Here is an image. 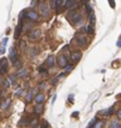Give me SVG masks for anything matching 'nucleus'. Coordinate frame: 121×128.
<instances>
[{"instance_id": "nucleus-33", "label": "nucleus", "mask_w": 121, "mask_h": 128, "mask_svg": "<svg viewBox=\"0 0 121 128\" xmlns=\"http://www.w3.org/2000/svg\"><path fill=\"white\" fill-rule=\"evenodd\" d=\"M118 117H119V118H121V110L118 111Z\"/></svg>"}, {"instance_id": "nucleus-4", "label": "nucleus", "mask_w": 121, "mask_h": 128, "mask_svg": "<svg viewBox=\"0 0 121 128\" xmlns=\"http://www.w3.org/2000/svg\"><path fill=\"white\" fill-rule=\"evenodd\" d=\"M81 56H82V53L80 51H74L71 53V61L72 62H75L77 63L80 60H81Z\"/></svg>"}, {"instance_id": "nucleus-7", "label": "nucleus", "mask_w": 121, "mask_h": 128, "mask_svg": "<svg viewBox=\"0 0 121 128\" xmlns=\"http://www.w3.org/2000/svg\"><path fill=\"white\" fill-rule=\"evenodd\" d=\"M26 16L29 17V19H31L32 21H37L38 20V14L35 12V11H29V12L26 13Z\"/></svg>"}, {"instance_id": "nucleus-29", "label": "nucleus", "mask_w": 121, "mask_h": 128, "mask_svg": "<svg viewBox=\"0 0 121 128\" xmlns=\"http://www.w3.org/2000/svg\"><path fill=\"white\" fill-rule=\"evenodd\" d=\"M10 80L12 81V84H14V81H15V77H14L13 75H11V76H10Z\"/></svg>"}, {"instance_id": "nucleus-10", "label": "nucleus", "mask_w": 121, "mask_h": 128, "mask_svg": "<svg viewBox=\"0 0 121 128\" xmlns=\"http://www.w3.org/2000/svg\"><path fill=\"white\" fill-rule=\"evenodd\" d=\"M21 32H22V25H21V23H20L15 28V32H14V38L18 39L19 37H20V35H21Z\"/></svg>"}, {"instance_id": "nucleus-22", "label": "nucleus", "mask_w": 121, "mask_h": 128, "mask_svg": "<svg viewBox=\"0 0 121 128\" xmlns=\"http://www.w3.org/2000/svg\"><path fill=\"white\" fill-rule=\"evenodd\" d=\"M0 80L2 81L3 87H6V88H8V87L10 86V84H9V80H8V79H1V78H0Z\"/></svg>"}, {"instance_id": "nucleus-24", "label": "nucleus", "mask_w": 121, "mask_h": 128, "mask_svg": "<svg viewBox=\"0 0 121 128\" xmlns=\"http://www.w3.org/2000/svg\"><path fill=\"white\" fill-rule=\"evenodd\" d=\"M58 80H59V77H53V78H51L50 82H51V84H53V85H57Z\"/></svg>"}, {"instance_id": "nucleus-30", "label": "nucleus", "mask_w": 121, "mask_h": 128, "mask_svg": "<svg viewBox=\"0 0 121 128\" xmlns=\"http://www.w3.org/2000/svg\"><path fill=\"white\" fill-rule=\"evenodd\" d=\"M108 2H109V4L111 6V8H114V1H112V0H109Z\"/></svg>"}, {"instance_id": "nucleus-5", "label": "nucleus", "mask_w": 121, "mask_h": 128, "mask_svg": "<svg viewBox=\"0 0 121 128\" xmlns=\"http://www.w3.org/2000/svg\"><path fill=\"white\" fill-rule=\"evenodd\" d=\"M58 65L61 67H66L68 65V60H67L66 56H63V55L58 56Z\"/></svg>"}, {"instance_id": "nucleus-31", "label": "nucleus", "mask_w": 121, "mask_h": 128, "mask_svg": "<svg viewBox=\"0 0 121 128\" xmlns=\"http://www.w3.org/2000/svg\"><path fill=\"white\" fill-rule=\"evenodd\" d=\"M3 53H5V47H2L0 49V54H3Z\"/></svg>"}, {"instance_id": "nucleus-19", "label": "nucleus", "mask_w": 121, "mask_h": 128, "mask_svg": "<svg viewBox=\"0 0 121 128\" xmlns=\"http://www.w3.org/2000/svg\"><path fill=\"white\" fill-rule=\"evenodd\" d=\"M73 67H74L73 64H68L66 66V68H64V72H66V73H69V72H71L73 69Z\"/></svg>"}, {"instance_id": "nucleus-14", "label": "nucleus", "mask_w": 121, "mask_h": 128, "mask_svg": "<svg viewBox=\"0 0 121 128\" xmlns=\"http://www.w3.org/2000/svg\"><path fill=\"white\" fill-rule=\"evenodd\" d=\"M47 64H48V66L53 67V65H55V58H53V55H50L48 59H47Z\"/></svg>"}, {"instance_id": "nucleus-26", "label": "nucleus", "mask_w": 121, "mask_h": 128, "mask_svg": "<svg viewBox=\"0 0 121 128\" xmlns=\"http://www.w3.org/2000/svg\"><path fill=\"white\" fill-rule=\"evenodd\" d=\"M31 99H32V91H30V92L27 93V95H26V101L27 102L31 101Z\"/></svg>"}, {"instance_id": "nucleus-27", "label": "nucleus", "mask_w": 121, "mask_h": 128, "mask_svg": "<svg viewBox=\"0 0 121 128\" xmlns=\"http://www.w3.org/2000/svg\"><path fill=\"white\" fill-rule=\"evenodd\" d=\"M14 66L20 67V66H21V62H20V61H18V60H16L15 62H14Z\"/></svg>"}, {"instance_id": "nucleus-28", "label": "nucleus", "mask_w": 121, "mask_h": 128, "mask_svg": "<svg viewBox=\"0 0 121 128\" xmlns=\"http://www.w3.org/2000/svg\"><path fill=\"white\" fill-rule=\"evenodd\" d=\"M7 42H8V38L6 37V38H3V40H2V46H3V47L7 45Z\"/></svg>"}, {"instance_id": "nucleus-20", "label": "nucleus", "mask_w": 121, "mask_h": 128, "mask_svg": "<svg viewBox=\"0 0 121 128\" xmlns=\"http://www.w3.org/2000/svg\"><path fill=\"white\" fill-rule=\"evenodd\" d=\"M9 104H10V99H7V101H5L1 105H0V108H7L8 106H9Z\"/></svg>"}, {"instance_id": "nucleus-12", "label": "nucleus", "mask_w": 121, "mask_h": 128, "mask_svg": "<svg viewBox=\"0 0 121 128\" xmlns=\"http://www.w3.org/2000/svg\"><path fill=\"white\" fill-rule=\"evenodd\" d=\"M112 112H113V108L111 106V108H107V110H105V111H101L100 114L105 115V116H109V115H111V114H112Z\"/></svg>"}, {"instance_id": "nucleus-23", "label": "nucleus", "mask_w": 121, "mask_h": 128, "mask_svg": "<svg viewBox=\"0 0 121 128\" xmlns=\"http://www.w3.org/2000/svg\"><path fill=\"white\" fill-rule=\"evenodd\" d=\"M86 30H87L88 34H93V32H94V28H93L92 25H88L87 27H86Z\"/></svg>"}, {"instance_id": "nucleus-18", "label": "nucleus", "mask_w": 121, "mask_h": 128, "mask_svg": "<svg viewBox=\"0 0 121 128\" xmlns=\"http://www.w3.org/2000/svg\"><path fill=\"white\" fill-rule=\"evenodd\" d=\"M85 8H86V12H87V14H91V13H93V9H92V6H91L88 2H86L85 4Z\"/></svg>"}, {"instance_id": "nucleus-1", "label": "nucleus", "mask_w": 121, "mask_h": 128, "mask_svg": "<svg viewBox=\"0 0 121 128\" xmlns=\"http://www.w3.org/2000/svg\"><path fill=\"white\" fill-rule=\"evenodd\" d=\"M39 11H40V14H42L44 17H48L49 16V13H50V11H49V6H48V4H46L45 2H40Z\"/></svg>"}, {"instance_id": "nucleus-21", "label": "nucleus", "mask_w": 121, "mask_h": 128, "mask_svg": "<svg viewBox=\"0 0 121 128\" xmlns=\"http://www.w3.org/2000/svg\"><path fill=\"white\" fill-rule=\"evenodd\" d=\"M95 21H96V20H95V14L94 13H91L90 14V23H91V25H94L95 24Z\"/></svg>"}, {"instance_id": "nucleus-36", "label": "nucleus", "mask_w": 121, "mask_h": 128, "mask_svg": "<svg viewBox=\"0 0 121 128\" xmlns=\"http://www.w3.org/2000/svg\"><path fill=\"white\" fill-rule=\"evenodd\" d=\"M34 128H35V127H34Z\"/></svg>"}, {"instance_id": "nucleus-13", "label": "nucleus", "mask_w": 121, "mask_h": 128, "mask_svg": "<svg viewBox=\"0 0 121 128\" xmlns=\"http://www.w3.org/2000/svg\"><path fill=\"white\" fill-rule=\"evenodd\" d=\"M109 128H121V125L119 124V121L118 119H114V121H111V124H110Z\"/></svg>"}, {"instance_id": "nucleus-16", "label": "nucleus", "mask_w": 121, "mask_h": 128, "mask_svg": "<svg viewBox=\"0 0 121 128\" xmlns=\"http://www.w3.org/2000/svg\"><path fill=\"white\" fill-rule=\"evenodd\" d=\"M104 121H96V124H95L94 126H93V128H103V126H104Z\"/></svg>"}, {"instance_id": "nucleus-15", "label": "nucleus", "mask_w": 121, "mask_h": 128, "mask_svg": "<svg viewBox=\"0 0 121 128\" xmlns=\"http://www.w3.org/2000/svg\"><path fill=\"white\" fill-rule=\"evenodd\" d=\"M64 3H66V4H64L66 7L71 8L72 6H74V4H75V1H74V0H67V1H64Z\"/></svg>"}, {"instance_id": "nucleus-25", "label": "nucleus", "mask_w": 121, "mask_h": 128, "mask_svg": "<svg viewBox=\"0 0 121 128\" xmlns=\"http://www.w3.org/2000/svg\"><path fill=\"white\" fill-rule=\"evenodd\" d=\"M39 73H40V74H43V75H45V74L47 73V69H46V68H44V67H40V68H39Z\"/></svg>"}, {"instance_id": "nucleus-8", "label": "nucleus", "mask_w": 121, "mask_h": 128, "mask_svg": "<svg viewBox=\"0 0 121 128\" xmlns=\"http://www.w3.org/2000/svg\"><path fill=\"white\" fill-rule=\"evenodd\" d=\"M9 56H10V60H11V62L14 64V62L16 61V50L14 49V48H11V49H10Z\"/></svg>"}, {"instance_id": "nucleus-6", "label": "nucleus", "mask_w": 121, "mask_h": 128, "mask_svg": "<svg viewBox=\"0 0 121 128\" xmlns=\"http://www.w3.org/2000/svg\"><path fill=\"white\" fill-rule=\"evenodd\" d=\"M76 41H77V43H79V46L83 47V46L86 43V37L84 36V35L79 34V35L76 36Z\"/></svg>"}, {"instance_id": "nucleus-17", "label": "nucleus", "mask_w": 121, "mask_h": 128, "mask_svg": "<svg viewBox=\"0 0 121 128\" xmlns=\"http://www.w3.org/2000/svg\"><path fill=\"white\" fill-rule=\"evenodd\" d=\"M43 111V106L40 105V104H38V105L35 106V108H34V112L36 113V114H40Z\"/></svg>"}, {"instance_id": "nucleus-32", "label": "nucleus", "mask_w": 121, "mask_h": 128, "mask_svg": "<svg viewBox=\"0 0 121 128\" xmlns=\"http://www.w3.org/2000/svg\"><path fill=\"white\" fill-rule=\"evenodd\" d=\"M40 128H47V123H46V121H45V125L40 126Z\"/></svg>"}, {"instance_id": "nucleus-3", "label": "nucleus", "mask_w": 121, "mask_h": 128, "mask_svg": "<svg viewBox=\"0 0 121 128\" xmlns=\"http://www.w3.org/2000/svg\"><path fill=\"white\" fill-rule=\"evenodd\" d=\"M40 35H42L40 29H39V28H36V29L32 30V33H30V34H29V38L32 39V40H37V39L40 37Z\"/></svg>"}, {"instance_id": "nucleus-2", "label": "nucleus", "mask_w": 121, "mask_h": 128, "mask_svg": "<svg viewBox=\"0 0 121 128\" xmlns=\"http://www.w3.org/2000/svg\"><path fill=\"white\" fill-rule=\"evenodd\" d=\"M7 71H8V61L6 58H1L0 59V73L6 74Z\"/></svg>"}, {"instance_id": "nucleus-9", "label": "nucleus", "mask_w": 121, "mask_h": 128, "mask_svg": "<svg viewBox=\"0 0 121 128\" xmlns=\"http://www.w3.org/2000/svg\"><path fill=\"white\" fill-rule=\"evenodd\" d=\"M44 99H45V95L43 94V93H37V94L35 95V98H34V101L37 104H42L43 102H44Z\"/></svg>"}, {"instance_id": "nucleus-35", "label": "nucleus", "mask_w": 121, "mask_h": 128, "mask_svg": "<svg viewBox=\"0 0 121 128\" xmlns=\"http://www.w3.org/2000/svg\"><path fill=\"white\" fill-rule=\"evenodd\" d=\"M39 87H42V88H44V87H45V84H39Z\"/></svg>"}, {"instance_id": "nucleus-11", "label": "nucleus", "mask_w": 121, "mask_h": 128, "mask_svg": "<svg viewBox=\"0 0 121 128\" xmlns=\"http://www.w3.org/2000/svg\"><path fill=\"white\" fill-rule=\"evenodd\" d=\"M29 74V71H27L26 68H22V69H20V71L18 72V77H20V78H22V77H25V76Z\"/></svg>"}, {"instance_id": "nucleus-34", "label": "nucleus", "mask_w": 121, "mask_h": 128, "mask_svg": "<svg viewBox=\"0 0 121 128\" xmlns=\"http://www.w3.org/2000/svg\"><path fill=\"white\" fill-rule=\"evenodd\" d=\"M117 46H118V47H121V39L118 41V42H117Z\"/></svg>"}]
</instances>
